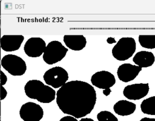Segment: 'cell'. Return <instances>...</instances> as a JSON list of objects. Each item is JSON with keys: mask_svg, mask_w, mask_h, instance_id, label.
Listing matches in <instances>:
<instances>
[{"mask_svg": "<svg viewBox=\"0 0 155 121\" xmlns=\"http://www.w3.org/2000/svg\"><path fill=\"white\" fill-rule=\"evenodd\" d=\"M44 86V83L39 80H30L24 86L25 95L30 99H37L41 94Z\"/></svg>", "mask_w": 155, "mask_h": 121, "instance_id": "14", "label": "cell"}, {"mask_svg": "<svg viewBox=\"0 0 155 121\" xmlns=\"http://www.w3.org/2000/svg\"><path fill=\"white\" fill-rule=\"evenodd\" d=\"M140 121H155L154 118H148V117H143L140 120Z\"/></svg>", "mask_w": 155, "mask_h": 121, "instance_id": "24", "label": "cell"}, {"mask_svg": "<svg viewBox=\"0 0 155 121\" xmlns=\"http://www.w3.org/2000/svg\"><path fill=\"white\" fill-rule=\"evenodd\" d=\"M93 85L103 89V93L108 96L111 92L110 88L116 83V79L113 74L106 70H101L94 73L91 77Z\"/></svg>", "mask_w": 155, "mask_h": 121, "instance_id": "6", "label": "cell"}, {"mask_svg": "<svg viewBox=\"0 0 155 121\" xmlns=\"http://www.w3.org/2000/svg\"><path fill=\"white\" fill-rule=\"evenodd\" d=\"M98 121H118V119L108 111H101L97 114Z\"/></svg>", "mask_w": 155, "mask_h": 121, "instance_id": "19", "label": "cell"}, {"mask_svg": "<svg viewBox=\"0 0 155 121\" xmlns=\"http://www.w3.org/2000/svg\"><path fill=\"white\" fill-rule=\"evenodd\" d=\"M140 110L144 114L155 116V96L144 99L140 104Z\"/></svg>", "mask_w": 155, "mask_h": 121, "instance_id": "17", "label": "cell"}, {"mask_svg": "<svg viewBox=\"0 0 155 121\" xmlns=\"http://www.w3.org/2000/svg\"><path fill=\"white\" fill-rule=\"evenodd\" d=\"M24 39L22 35H4L0 39V46L6 52L15 51L19 49Z\"/></svg>", "mask_w": 155, "mask_h": 121, "instance_id": "11", "label": "cell"}, {"mask_svg": "<svg viewBox=\"0 0 155 121\" xmlns=\"http://www.w3.org/2000/svg\"><path fill=\"white\" fill-rule=\"evenodd\" d=\"M63 40L65 45L73 51H81L87 44L86 39L83 35H65Z\"/></svg>", "mask_w": 155, "mask_h": 121, "instance_id": "12", "label": "cell"}, {"mask_svg": "<svg viewBox=\"0 0 155 121\" xmlns=\"http://www.w3.org/2000/svg\"><path fill=\"white\" fill-rule=\"evenodd\" d=\"M59 121H78L77 120V119H76L75 117L71 116H64L63 117H62Z\"/></svg>", "mask_w": 155, "mask_h": 121, "instance_id": "22", "label": "cell"}, {"mask_svg": "<svg viewBox=\"0 0 155 121\" xmlns=\"http://www.w3.org/2000/svg\"><path fill=\"white\" fill-rule=\"evenodd\" d=\"M141 70L142 68L136 65L124 63L119 66L117 75L121 81L128 82L134 79Z\"/></svg>", "mask_w": 155, "mask_h": 121, "instance_id": "10", "label": "cell"}, {"mask_svg": "<svg viewBox=\"0 0 155 121\" xmlns=\"http://www.w3.org/2000/svg\"><path fill=\"white\" fill-rule=\"evenodd\" d=\"M155 61V57L151 52L142 51L137 52L133 57V61L140 67L145 68L151 66Z\"/></svg>", "mask_w": 155, "mask_h": 121, "instance_id": "13", "label": "cell"}, {"mask_svg": "<svg viewBox=\"0 0 155 121\" xmlns=\"http://www.w3.org/2000/svg\"><path fill=\"white\" fill-rule=\"evenodd\" d=\"M97 97L94 87L87 82L74 80L66 82L56 92V104L63 113L82 118L93 110Z\"/></svg>", "mask_w": 155, "mask_h": 121, "instance_id": "1", "label": "cell"}, {"mask_svg": "<svg viewBox=\"0 0 155 121\" xmlns=\"http://www.w3.org/2000/svg\"><path fill=\"white\" fill-rule=\"evenodd\" d=\"M45 83L53 88L61 87L68 79V74L64 68L56 66L47 70L43 76Z\"/></svg>", "mask_w": 155, "mask_h": 121, "instance_id": "5", "label": "cell"}, {"mask_svg": "<svg viewBox=\"0 0 155 121\" xmlns=\"http://www.w3.org/2000/svg\"><path fill=\"white\" fill-rule=\"evenodd\" d=\"M46 48L45 41L40 37H31L25 42L24 50L26 55L30 57H40Z\"/></svg>", "mask_w": 155, "mask_h": 121, "instance_id": "9", "label": "cell"}, {"mask_svg": "<svg viewBox=\"0 0 155 121\" xmlns=\"http://www.w3.org/2000/svg\"><path fill=\"white\" fill-rule=\"evenodd\" d=\"M136 44L132 37H122L112 49V55L119 61H125L135 52Z\"/></svg>", "mask_w": 155, "mask_h": 121, "instance_id": "2", "label": "cell"}, {"mask_svg": "<svg viewBox=\"0 0 155 121\" xmlns=\"http://www.w3.org/2000/svg\"><path fill=\"white\" fill-rule=\"evenodd\" d=\"M67 52L68 49L60 42L53 40L46 46L43 54V60L48 64H53L61 61Z\"/></svg>", "mask_w": 155, "mask_h": 121, "instance_id": "3", "label": "cell"}, {"mask_svg": "<svg viewBox=\"0 0 155 121\" xmlns=\"http://www.w3.org/2000/svg\"><path fill=\"white\" fill-rule=\"evenodd\" d=\"M55 90L48 85H44L41 94L36 100L41 103H50L55 99Z\"/></svg>", "mask_w": 155, "mask_h": 121, "instance_id": "16", "label": "cell"}, {"mask_svg": "<svg viewBox=\"0 0 155 121\" xmlns=\"http://www.w3.org/2000/svg\"><path fill=\"white\" fill-rule=\"evenodd\" d=\"M136 105L127 100L117 101L113 106L115 113L121 116H126L132 114L136 110Z\"/></svg>", "mask_w": 155, "mask_h": 121, "instance_id": "15", "label": "cell"}, {"mask_svg": "<svg viewBox=\"0 0 155 121\" xmlns=\"http://www.w3.org/2000/svg\"><path fill=\"white\" fill-rule=\"evenodd\" d=\"M0 81H1V85H4V84H5V83L7 82V76L5 75V73L2 72L1 71L0 72Z\"/></svg>", "mask_w": 155, "mask_h": 121, "instance_id": "20", "label": "cell"}, {"mask_svg": "<svg viewBox=\"0 0 155 121\" xmlns=\"http://www.w3.org/2000/svg\"><path fill=\"white\" fill-rule=\"evenodd\" d=\"M107 43H108L109 44H112V43H115V42H116V40H115L113 38V37H108V38L107 39Z\"/></svg>", "mask_w": 155, "mask_h": 121, "instance_id": "23", "label": "cell"}, {"mask_svg": "<svg viewBox=\"0 0 155 121\" xmlns=\"http://www.w3.org/2000/svg\"><path fill=\"white\" fill-rule=\"evenodd\" d=\"M19 116L24 121H40L43 117L44 111L39 105L28 102L21 106Z\"/></svg>", "mask_w": 155, "mask_h": 121, "instance_id": "7", "label": "cell"}, {"mask_svg": "<svg viewBox=\"0 0 155 121\" xmlns=\"http://www.w3.org/2000/svg\"><path fill=\"white\" fill-rule=\"evenodd\" d=\"M139 42L143 48L147 49H154L155 35H139Z\"/></svg>", "mask_w": 155, "mask_h": 121, "instance_id": "18", "label": "cell"}, {"mask_svg": "<svg viewBox=\"0 0 155 121\" xmlns=\"http://www.w3.org/2000/svg\"><path fill=\"white\" fill-rule=\"evenodd\" d=\"M2 67L13 76H21L27 70L24 60L13 54H7L2 57L1 61Z\"/></svg>", "mask_w": 155, "mask_h": 121, "instance_id": "4", "label": "cell"}, {"mask_svg": "<svg viewBox=\"0 0 155 121\" xmlns=\"http://www.w3.org/2000/svg\"><path fill=\"white\" fill-rule=\"evenodd\" d=\"M79 121H94L93 119L91 118H82Z\"/></svg>", "mask_w": 155, "mask_h": 121, "instance_id": "25", "label": "cell"}, {"mask_svg": "<svg viewBox=\"0 0 155 121\" xmlns=\"http://www.w3.org/2000/svg\"><path fill=\"white\" fill-rule=\"evenodd\" d=\"M150 90L148 83H136L127 85L124 90V96L130 100H139L146 96Z\"/></svg>", "mask_w": 155, "mask_h": 121, "instance_id": "8", "label": "cell"}, {"mask_svg": "<svg viewBox=\"0 0 155 121\" xmlns=\"http://www.w3.org/2000/svg\"><path fill=\"white\" fill-rule=\"evenodd\" d=\"M7 90L5 89V88L2 85L1 87V92H0V99L1 100H3L5 98V97L7 96Z\"/></svg>", "mask_w": 155, "mask_h": 121, "instance_id": "21", "label": "cell"}]
</instances>
